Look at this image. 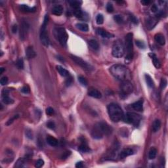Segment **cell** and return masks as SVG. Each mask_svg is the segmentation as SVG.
Returning <instances> with one entry per match:
<instances>
[{"label":"cell","mask_w":168,"mask_h":168,"mask_svg":"<svg viewBox=\"0 0 168 168\" xmlns=\"http://www.w3.org/2000/svg\"><path fill=\"white\" fill-rule=\"evenodd\" d=\"M112 128L104 122H98L93 126L91 131V136L93 139H102L104 135H109L112 133Z\"/></svg>","instance_id":"6da1fadb"},{"label":"cell","mask_w":168,"mask_h":168,"mask_svg":"<svg viewBox=\"0 0 168 168\" xmlns=\"http://www.w3.org/2000/svg\"><path fill=\"white\" fill-rule=\"evenodd\" d=\"M112 75L116 79L121 81L129 80L131 78V72L127 68L122 64H114L110 68Z\"/></svg>","instance_id":"7a4b0ae2"},{"label":"cell","mask_w":168,"mask_h":168,"mask_svg":"<svg viewBox=\"0 0 168 168\" xmlns=\"http://www.w3.org/2000/svg\"><path fill=\"white\" fill-rule=\"evenodd\" d=\"M108 113L112 121L114 122H118L121 121L124 118V111L118 104L111 103L107 107Z\"/></svg>","instance_id":"3957f363"},{"label":"cell","mask_w":168,"mask_h":168,"mask_svg":"<svg viewBox=\"0 0 168 168\" xmlns=\"http://www.w3.org/2000/svg\"><path fill=\"white\" fill-rule=\"evenodd\" d=\"M125 45L127 49V56L125 57V63H129L131 61L133 55V34L129 33L125 36Z\"/></svg>","instance_id":"277c9868"},{"label":"cell","mask_w":168,"mask_h":168,"mask_svg":"<svg viewBox=\"0 0 168 168\" xmlns=\"http://www.w3.org/2000/svg\"><path fill=\"white\" fill-rule=\"evenodd\" d=\"M54 35L56 39L58 41L63 47H66L68 36L65 29L62 27H56L54 29Z\"/></svg>","instance_id":"5b68a950"},{"label":"cell","mask_w":168,"mask_h":168,"mask_svg":"<svg viewBox=\"0 0 168 168\" xmlns=\"http://www.w3.org/2000/svg\"><path fill=\"white\" fill-rule=\"evenodd\" d=\"M125 53V46L121 40H117L114 43L112 46V54L116 58H121Z\"/></svg>","instance_id":"8992f818"},{"label":"cell","mask_w":168,"mask_h":168,"mask_svg":"<svg viewBox=\"0 0 168 168\" xmlns=\"http://www.w3.org/2000/svg\"><path fill=\"white\" fill-rule=\"evenodd\" d=\"M123 120L127 124H132L137 127L140 124L141 117L140 115L135 113L127 112L126 114L124 116Z\"/></svg>","instance_id":"52a82bcc"},{"label":"cell","mask_w":168,"mask_h":168,"mask_svg":"<svg viewBox=\"0 0 168 168\" xmlns=\"http://www.w3.org/2000/svg\"><path fill=\"white\" fill-rule=\"evenodd\" d=\"M48 19H49L48 15H46L45 16L44 21H43L40 31V40L43 45H45V47H48L49 45V39L48 35H47V30H46V26L47 25V23H48Z\"/></svg>","instance_id":"ba28073f"},{"label":"cell","mask_w":168,"mask_h":168,"mask_svg":"<svg viewBox=\"0 0 168 168\" xmlns=\"http://www.w3.org/2000/svg\"><path fill=\"white\" fill-rule=\"evenodd\" d=\"M133 91V86L132 83L129 80L123 81L120 85V91H121V95L122 97H127L130 95Z\"/></svg>","instance_id":"9c48e42d"},{"label":"cell","mask_w":168,"mask_h":168,"mask_svg":"<svg viewBox=\"0 0 168 168\" xmlns=\"http://www.w3.org/2000/svg\"><path fill=\"white\" fill-rule=\"evenodd\" d=\"M70 57L71 58H72V59L78 65L80 66L83 70H85L87 71H91L93 70V67L90 64L85 62V61H83L80 57H78L75 55H71Z\"/></svg>","instance_id":"30bf717a"},{"label":"cell","mask_w":168,"mask_h":168,"mask_svg":"<svg viewBox=\"0 0 168 168\" xmlns=\"http://www.w3.org/2000/svg\"><path fill=\"white\" fill-rule=\"evenodd\" d=\"M28 29H29V24L28 22L24 20H22L21 23V27H20V39L21 40H24L26 38L27 35Z\"/></svg>","instance_id":"8fae6325"},{"label":"cell","mask_w":168,"mask_h":168,"mask_svg":"<svg viewBox=\"0 0 168 168\" xmlns=\"http://www.w3.org/2000/svg\"><path fill=\"white\" fill-rule=\"evenodd\" d=\"M9 91L7 89H3L2 92V101H3V103H5L6 104H13L14 103V100L11 99V98L9 97Z\"/></svg>","instance_id":"7c38bea8"},{"label":"cell","mask_w":168,"mask_h":168,"mask_svg":"<svg viewBox=\"0 0 168 168\" xmlns=\"http://www.w3.org/2000/svg\"><path fill=\"white\" fill-rule=\"evenodd\" d=\"M158 22V20L157 18H149L146 20V28L149 30H152L153 28H154L156 24Z\"/></svg>","instance_id":"4fadbf2b"},{"label":"cell","mask_w":168,"mask_h":168,"mask_svg":"<svg viewBox=\"0 0 168 168\" xmlns=\"http://www.w3.org/2000/svg\"><path fill=\"white\" fill-rule=\"evenodd\" d=\"M97 33L99 36H100L103 38H108L109 39V38H111L114 37V35L106 32V31L104 30V29H102V28H98L97 30Z\"/></svg>","instance_id":"5bb4252c"},{"label":"cell","mask_w":168,"mask_h":168,"mask_svg":"<svg viewBox=\"0 0 168 168\" xmlns=\"http://www.w3.org/2000/svg\"><path fill=\"white\" fill-rule=\"evenodd\" d=\"M131 107L135 110L137 111H143V99H140L138 101L135 102V103H133L131 104Z\"/></svg>","instance_id":"9a60e30c"},{"label":"cell","mask_w":168,"mask_h":168,"mask_svg":"<svg viewBox=\"0 0 168 168\" xmlns=\"http://www.w3.org/2000/svg\"><path fill=\"white\" fill-rule=\"evenodd\" d=\"M133 154V150H132L131 149H125L121 152L119 154V158L123 159L129 156L132 155V154Z\"/></svg>","instance_id":"2e32d148"},{"label":"cell","mask_w":168,"mask_h":168,"mask_svg":"<svg viewBox=\"0 0 168 168\" xmlns=\"http://www.w3.org/2000/svg\"><path fill=\"white\" fill-rule=\"evenodd\" d=\"M36 56V53L32 47H28L26 50V57L28 59H31Z\"/></svg>","instance_id":"e0dca14e"},{"label":"cell","mask_w":168,"mask_h":168,"mask_svg":"<svg viewBox=\"0 0 168 168\" xmlns=\"http://www.w3.org/2000/svg\"><path fill=\"white\" fill-rule=\"evenodd\" d=\"M88 94L90 97L95 98V99H100L102 97L101 93L96 89H91L88 92Z\"/></svg>","instance_id":"ac0fdd59"},{"label":"cell","mask_w":168,"mask_h":168,"mask_svg":"<svg viewBox=\"0 0 168 168\" xmlns=\"http://www.w3.org/2000/svg\"><path fill=\"white\" fill-rule=\"evenodd\" d=\"M63 13V6L61 5H57L53 7V9H52V13L55 15L60 16Z\"/></svg>","instance_id":"d6986e66"},{"label":"cell","mask_w":168,"mask_h":168,"mask_svg":"<svg viewBox=\"0 0 168 168\" xmlns=\"http://www.w3.org/2000/svg\"><path fill=\"white\" fill-rule=\"evenodd\" d=\"M154 39L155 41L157 42L158 44H160V45H164L165 43V39L164 38V35H162V33H157L154 36Z\"/></svg>","instance_id":"ffe728a7"},{"label":"cell","mask_w":168,"mask_h":168,"mask_svg":"<svg viewBox=\"0 0 168 168\" xmlns=\"http://www.w3.org/2000/svg\"><path fill=\"white\" fill-rule=\"evenodd\" d=\"M57 70L58 72V73L60 74V75L62 76L63 77H69L70 74L68 72V71L67 70H66L65 68H64L63 67L61 66H57Z\"/></svg>","instance_id":"44dd1931"},{"label":"cell","mask_w":168,"mask_h":168,"mask_svg":"<svg viewBox=\"0 0 168 168\" xmlns=\"http://www.w3.org/2000/svg\"><path fill=\"white\" fill-rule=\"evenodd\" d=\"M160 127H161V121H160V119H156V120H154L152 124V131L154 133H156V132H158L160 130Z\"/></svg>","instance_id":"7402d4cb"},{"label":"cell","mask_w":168,"mask_h":168,"mask_svg":"<svg viewBox=\"0 0 168 168\" xmlns=\"http://www.w3.org/2000/svg\"><path fill=\"white\" fill-rule=\"evenodd\" d=\"M46 140H47V143L51 146H57V144H58V140H57L54 137L50 136V135L47 136Z\"/></svg>","instance_id":"603a6c76"},{"label":"cell","mask_w":168,"mask_h":168,"mask_svg":"<svg viewBox=\"0 0 168 168\" xmlns=\"http://www.w3.org/2000/svg\"><path fill=\"white\" fill-rule=\"evenodd\" d=\"M68 3H70V6L72 8H74V9H78L80 7L81 5H82V2L81 1H76V0H74V1H68Z\"/></svg>","instance_id":"cb8c5ba5"},{"label":"cell","mask_w":168,"mask_h":168,"mask_svg":"<svg viewBox=\"0 0 168 168\" xmlns=\"http://www.w3.org/2000/svg\"><path fill=\"white\" fill-rule=\"evenodd\" d=\"M152 63L156 68L158 69L161 67V63H160V61L154 54H152Z\"/></svg>","instance_id":"d4e9b609"},{"label":"cell","mask_w":168,"mask_h":168,"mask_svg":"<svg viewBox=\"0 0 168 168\" xmlns=\"http://www.w3.org/2000/svg\"><path fill=\"white\" fill-rule=\"evenodd\" d=\"M76 27L79 30L83 32H88L89 30V26L85 23H78L76 24Z\"/></svg>","instance_id":"484cf974"},{"label":"cell","mask_w":168,"mask_h":168,"mask_svg":"<svg viewBox=\"0 0 168 168\" xmlns=\"http://www.w3.org/2000/svg\"><path fill=\"white\" fill-rule=\"evenodd\" d=\"M78 150L83 153L89 152L90 151V149H89V148L88 147V145H87L85 143H82V145L78 147Z\"/></svg>","instance_id":"4316f807"},{"label":"cell","mask_w":168,"mask_h":168,"mask_svg":"<svg viewBox=\"0 0 168 168\" xmlns=\"http://www.w3.org/2000/svg\"><path fill=\"white\" fill-rule=\"evenodd\" d=\"M89 43L90 47H91V49H93V50L97 51L99 49V43L96 40H95V39H91V40L89 41Z\"/></svg>","instance_id":"83f0119b"},{"label":"cell","mask_w":168,"mask_h":168,"mask_svg":"<svg viewBox=\"0 0 168 168\" xmlns=\"http://www.w3.org/2000/svg\"><path fill=\"white\" fill-rule=\"evenodd\" d=\"M21 9L24 12H34L36 11V8L35 7H32V8H30L29 6L26 5H21V7H20Z\"/></svg>","instance_id":"f1b7e54d"},{"label":"cell","mask_w":168,"mask_h":168,"mask_svg":"<svg viewBox=\"0 0 168 168\" xmlns=\"http://www.w3.org/2000/svg\"><path fill=\"white\" fill-rule=\"evenodd\" d=\"M145 79H146V82L147 83V85L150 88H153L154 86V83L153 79H152L151 77L149 75V74H146L145 75Z\"/></svg>","instance_id":"f546056e"},{"label":"cell","mask_w":168,"mask_h":168,"mask_svg":"<svg viewBox=\"0 0 168 168\" xmlns=\"http://www.w3.org/2000/svg\"><path fill=\"white\" fill-rule=\"evenodd\" d=\"M156 154H157V150L155 148H152L150 150L149 153V158L150 160H153L156 156Z\"/></svg>","instance_id":"4dcf8cb0"},{"label":"cell","mask_w":168,"mask_h":168,"mask_svg":"<svg viewBox=\"0 0 168 168\" xmlns=\"http://www.w3.org/2000/svg\"><path fill=\"white\" fill-rule=\"evenodd\" d=\"M96 22H97V24H99V25H100L104 22V17H103V15L99 14L97 16V18H96Z\"/></svg>","instance_id":"1f68e13d"},{"label":"cell","mask_w":168,"mask_h":168,"mask_svg":"<svg viewBox=\"0 0 168 168\" xmlns=\"http://www.w3.org/2000/svg\"><path fill=\"white\" fill-rule=\"evenodd\" d=\"M78 81L83 86H87L88 85V81H87V79L84 77L82 76H79L78 77Z\"/></svg>","instance_id":"d6a6232c"},{"label":"cell","mask_w":168,"mask_h":168,"mask_svg":"<svg viewBox=\"0 0 168 168\" xmlns=\"http://www.w3.org/2000/svg\"><path fill=\"white\" fill-rule=\"evenodd\" d=\"M74 14L75 15L76 17L77 18H82L83 17V12L82 11V10L78 9H75L74 11Z\"/></svg>","instance_id":"836d02e7"},{"label":"cell","mask_w":168,"mask_h":168,"mask_svg":"<svg viewBox=\"0 0 168 168\" xmlns=\"http://www.w3.org/2000/svg\"><path fill=\"white\" fill-rule=\"evenodd\" d=\"M135 44H136V45L139 48H140V49H145V47H146L145 43L140 40H137L136 42H135Z\"/></svg>","instance_id":"e575fe53"},{"label":"cell","mask_w":168,"mask_h":168,"mask_svg":"<svg viewBox=\"0 0 168 168\" xmlns=\"http://www.w3.org/2000/svg\"><path fill=\"white\" fill-rule=\"evenodd\" d=\"M24 160L22 158H20L17 160L15 166L17 167H22L24 166Z\"/></svg>","instance_id":"d590c367"},{"label":"cell","mask_w":168,"mask_h":168,"mask_svg":"<svg viewBox=\"0 0 168 168\" xmlns=\"http://www.w3.org/2000/svg\"><path fill=\"white\" fill-rule=\"evenodd\" d=\"M18 117H19V115H18V114H16V115H14L13 117H12V118H10V119H9L8 121H7V122L6 123V125H11V124H12V123H13V122H14V120L17 119V118H18Z\"/></svg>","instance_id":"8d00e7d4"},{"label":"cell","mask_w":168,"mask_h":168,"mask_svg":"<svg viewBox=\"0 0 168 168\" xmlns=\"http://www.w3.org/2000/svg\"><path fill=\"white\" fill-rule=\"evenodd\" d=\"M17 66L18 68L20 69H23L24 68V61L22 58H20L17 61Z\"/></svg>","instance_id":"74e56055"},{"label":"cell","mask_w":168,"mask_h":168,"mask_svg":"<svg viewBox=\"0 0 168 168\" xmlns=\"http://www.w3.org/2000/svg\"><path fill=\"white\" fill-rule=\"evenodd\" d=\"M167 80L165 78H162L161 79V82H160V88L162 89H164L165 88V87L167 86Z\"/></svg>","instance_id":"f35d334b"},{"label":"cell","mask_w":168,"mask_h":168,"mask_svg":"<svg viewBox=\"0 0 168 168\" xmlns=\"http://www.w3.org/2000/svg\"><path fill=\"white\" fill-rule=\"evenodd\" d=\"M43 164H44V161L43 160H42V159H39V160H38L36 162V163L35 164V167L37 168H39L43 166Z\"/></svg>","instance_id":"ab89813d"},{"label":"cell","mask_w":168,"mask_h":168,"mask_svg":"<svg viewBox=\"0 0 168 168\" xmlns=\"http://www.w3.org/2000/svg\"><path fill=\"white\" fill-rule=\"evenodd\" d=\"M26 135L27 137L30 139H32L33 138V134H32V131L30 129H27L26 130Z\"/></svg>","instance_id":"60d3db41"},{"label":"cell","mask_w":168,"mask_h":168,"mask_svg":"<svg viewBox=\"0 0 168 168\" xmlns=\"http://www.w3.org/2000/svg\"><path fill=\"white\" fill-rule=\"evenodd\" d=\"M106 11L109 13H112L114 11V7H113L112 4L111 3H108L106 5Z\"/></svg>","instance_id":"b9f144b4"},{"label":"cell","mask_w":168,"mask_h":168,"mask_svg":"<svg viewBox=\"0 0 168 168\" xmlns=\"http://www.w3.org/2000/svg\"><path fill=\"white\" fill-rule=\"evenodd\" d=\"M0 83H1V85H3H3H5L8 83V78L6 76L2 77L1 80H0Z\"/></svg>","instance_id":"7bdbcfd3"},{"label":"cell","mask_w":168,"mask_h":168,"mask_svg":"<svg viewBox=\"0 0 168 168\" xmlns=\"http://www.w3.org/2000/svg\"><path fill=\"white\" fill-rule=\"evenodd\" d=\"M47 127L51 129H54L55 128V124L54 122L49 121L47 122Z\"/></svg>","instance_id":"ee69618b"},{"label":"cell","mask_w":168,"mask_h":168,"mask_svg":"<svg viewBox=\"0 0 168 168\" xmlns=\"http://www.w3.org/2000/svg\"><path fill=\"white\" fill-rule=\"evenodd\" d=\"M54 110H53V109H52L51 107H48L46 109V114L48 116H52L53 114H54Z\"/></svg>","instance_id":"f6af8a7d"},{"label":"cell","mask_w":168,"mask_h":168,"mask_svg":"<svg viewBox=\"0 0 168 168\" xmlns=\"http://www.w3.org/2000/svg\"><path fill=\"white\" fill-rule=\"evenodd\" d=\"M114 19L118 23H122L123 21V18L120 15H115L114 17Z\"/></svg>","instance_id":"bcb514c9"},{"label":"cell","mask_w":168,"mask_h":168,"mask_svg":"<svg viewBox=\"0 0 168 168\" xmlns=\"http://www.w3.org/2000/svg\"><path fill=\"white\" fill-rule=\"evenodd\" d=\"M21 91L24 93H30V88L28 86H24L22 88Z\"/></svg>","instance_id":"7dc6e473"},{"label":"cell","mask_w":168,"mask_h":168,"mask_svg":"<svg viewBox=\"0 0 168 168\" xmlns=\"http://www.w3.org/2000/svg\"><path fill=\"white\" fill-rule=\"evenodd\" d=\"M151 11H152L153 13H156L158 11V7L156 5L154 4L153 5H152L151 7Z\"/></svg>","instance_id":"c3c4849f"},{"label":"cell","mask_w":168,"mask_h":168,"mask_svg":"<svg viewBox=\"0 0 168 168\" xmlns=\"http://www.w3.org/2000/svg\"><path fill=\"white\" fill-rule=\"evenodd\" d=\"M140 3L143 5H149L151 3V2L149 1V0H142L141 2H140Z\"/></svg>","instance_id":"681fc988"},{"label":"cell","mask_w":168,"mask_h":168,"mask_svg":"<svg viewBox=\"0 0 168 168\" xmlns=\"http://www.w3.org/2000/svg\"><path fill=\"white\" fill-rule=\"evenodd\" d=\"M70 154H71L70 152H69V151L66 152H64V154L63 155V158L65 159V158H68Z\"/></svg>","instance_id":"f907efd6"},{"label":"cell","mask_w":168,"mask_h":168,"mask_svg":"<svg viewBox=\"0 0 168 168\" xmlns=\"http://www.w3.org/2000/svg\"><path fill=\"white\" fill-rule=\"evenodd\" d=\"M76 167L77 168L83 167V162H78L76 164Z\"/></svg>","instance_id":"816d5d0a"},{"label":"cell","mask_w":168,"mask_h":168,"mask_svg":"<svg viewBox=\"0 0 168 168\" xmlns=\"http://www.w3.org/2000/svg\"><path fill=\"white\" fill-rule=\"evenodd\" d=\"M130 18H131V21L133 22H134L135 24L137 23V18H135V17H134V16L131 15L130 16Z\"/></svg>","instance_id":"f5cc1de1"},{"label":"cell","mask_w":168,"mask_h":168,"mask_svg":"<svg viewBox=\"0 0 168 168\" xmlns=\"http://www.w3.org/2000/svg\"><path fill=\"white\" fill-rule=\"evenodd\" d=\"M72 78H68V79H66V84L67 85H70L71 83H72Z\"/></svg>","instance_id":"db71d44e"},{"label":"cell","mask_w":168,"mask_h":168,"mask_svg":"<svg viewBox=\"0 0 168 168\" xmlns=\"http://www.w3.org/2000/svg\"><path fill=\"white\" fill-rule=\"evenodd\" d=\"M17 31V26L16 25V24H15V25H13V26L12 27V32H13V33H16Z\"/></svg>","instance_id":"11a10c76"},{"label":"cell","mask_w":168,"mask_h":168,"mask_svg":"<svg viewBox=\"0 0 168 168\" xmlns=\"http://www.w3.org/2000/svg\"><path fill=\"white\" fill-rule=\"evenodd\" d=\"M0 69H1V72H0V74H2V73H3V71H4V68H0Z\"/></svg>","instance_id":"9f6ffc18"}]
</instances>
